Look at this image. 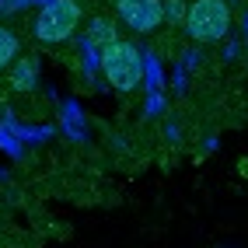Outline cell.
I'll use <instances>...</instances> for the list:
<instances>
[{
    "mask_svg": "<svg viewBox=\"0 0 248 248\" xmlns=\"http://www.w3.org/2000/svg\"><path fill=\"white\" fill-rule=\"evenodd\" d=\"M98 63H102L105 80L119 94H133L143 84V77H147L143 53H140L133 42H126V39H115L112 46H105L102 53H98Z\"/></svg>",
    "mask_w": 248,
    "mask_h": 248,
    "instance_id": "1",
    "label": "cell"
},
{
    "mask_svg": "<svg viewBox=\"0 0 248 248\" xmlns=\"http://www.w3.org/2000/svg\"><path fill=\"white\" fill-rule=\"evenodd\" d=\"M80 21H84L80 0H49L35 14V39L42 46H60L77 35Z\"/></svg>",
    "mask_w": 248,
    "mask_h": 248,
    "instance_id": "2",
    "label": "cell"
},
{
    "mask_svg": "<svg viewBox=\"0 0 248 248\" xmlns=\"http://www.w3.org/2000/svg\"><path fill=\"white\" fill-rule=\"evenodd\" d=\"M186 31L200 46H217L231 31V4L227 0H192L186 14Z\"/></svg>",
    "mask_w": 248,
    "mask_h": 248,
    "instance_id": "3",
    "label": "cell"
},
{
    "mask_svg": "<svg viewBox=\"0 0 248 248\" xmlns=\"http://www.w3.org/2000/svg\"><path fill=\"white\" fill-rule=\"evenodd\" d=\"M115 14L129 31L151 35L164 25V0H115Z\"/></svg>",
    "mask_w": 248,
    "mask_h": 248,
    "instance_id": "4",
    "label": "cell"
},
{
    "mask_svg": "<svg viewBox=\"0 0 248 248\" xmlns=\"http://www.w3.org/2000/svg\"><path fill=\"white\" fill-rule=\"evenodd\" d=\"M35 80H39V60L35 56H21V60H14V67L7 74V84L11 91H35Z\"/></svg>",
    "mask_w": 248,
    "mask_h": 248,
    "instance_id": "5",
    "label": "cell"
},
{
    "mask_svg": "<svg viewBox=\"0 0 248 248\" xmlns=\"http://www.w3.org/2000/svg\"><path fill=\"white\" fill-rule=\"evenodd\" d=\"M115 39H119V28H115V21H112V18H91V21H88L84 46H91V49H98V53H102V49H105V46H112Z\"/></svg>",
    "mask_w": 248,
    "mask_h": 248,
    "instance_id": "6",
    "label": "cell"
},
{
    "mask_svg": "<svg viewBox=\"0 0 248 248\" xmlns=\"http://www.w3.org/2000/svg\"><path fill=\"white\" fill-rule=\"evenodd\" d=\"M18 49H21V39L14 35V31L7 25H0V70H7L14 56H18Z\"/></svg>",
    "mask_w": 248,
    "mask_h": 248,
    "instance_id": "7",
    "label": "cell"
},
{
    "mask_svg": "<svg viewBox=\"0 0 248 248\" xmlns=\"http://www.w3.org/2000/svg\"><path fill=\"white\" fill-rule=\"evenodd\" d=\"M189 0H164V21L168 25H186Z\"/></svg>",
    "mask_w": 248,
    "mask_h": 248,
    "instance_id": "8",
    "label": "cell"
},
{
    "mask_svg": "<svg viewBox=\"0 0 248 248\" xmlns=\"http://www.w3.org/2000/svg\"><path fill=\"white\" fill-rule=\"evenodd\" d=\"M28 4H39V7H42V4H49V0H28Z\"/></svg>",
    "mask_w": 248,
    "mask_h": 248,
    "instance_id": "9",
    "label": "cell"
},
{
    "mask_svg": "<svg viewBox=\"0 0 248 248\" xmlns=\"http://www.w3.org/2000/svg\"><path fill=\"white\" fill-rule=\"evenodd\" d=\"M0 4H4V0H0Z\"/></svg>",
    "mask_w": 248,
    "mask_h": 248,
    "instance_id": "10",
    "label": "cell"
}]
</instances>
